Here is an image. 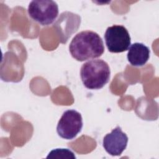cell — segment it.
Returning a JSON list of instances; mask_svg holds the SVG:
<instances>
[{
    "mask_svg": "<svg viewBox=\"0 0 159 159\" xmlns=\"http://www.w3.org/2000/svg\"><path fill=\"white\" fill-rule=\"evenodd\" d=\"M69 50L73 58L83 61L101 57L104 52V46L101 37L96 32L84 30L73 38Z\"/></svg>",
    "mask_w": 159,
    "mask_h": 159,
    "instance_id": "cell-1",
    "label": "cell"
},
{
    "mask_svg": "<svg viewBox=\"0 0 159 159\" xmlns=\"http://www.w3.org/2000/svg\"><path fill=\"white\" fill-rule=\"evenodd\" d=\"M111 70L108 64L101 59L91 60L83 64L80 76L84 86L89 89L103 88L109 81Z\"/></svg>",
    "mask_w": 159,
    "mask_h": 159,
    "instance_id": "cell-2",
    "label": "cell"
},
{
    "mask_svg": "<svg viewBox=\"0 0 159 159\" xmlns=\"http://www.w3.org/2000/svg\"><path fill=\"white\" fill-rule=\"evenodd\" d=\"M27 12L35 22L42 25H48L58 16V6L52 0H34L29 3Z\"/></svg>",
    "mask_w": 159,
    "mask_h": 159,
    "instance_id": "cell-3",
    "label": "cell"
},
{
    "mask_svg": "<svg viewBox=\"0 0 159 159\" xmlns=\"http://www.w3.org/2000/svg\"><path fill=\"white\" fill-rule=\"evenodd\" d=\"M106 45L111 53H121L128 50L131 39L127 29L121 25H113L107 28L104 34Z\"/></svg>",
    "mask_w": 159,
    "mask_h": 159,
    "instance_id": "cell-4",
    "label": "cell"
},
{
    "mask_svg": "<svg viewBox=\"0 0 159 159\" xmlns=\"http://www.w3.org/2000/svg\"><path fill=\"white\" fill-rule=\"evenodd\" d=\"M82 127L81 114L74 109H69L63 113L58 122L57 131L60 137L72 140L81 132Z\"/></svg>",
    "mask_w": 159,
    "mask_h": 159,
    "instance_id": "cell-5",
    "label": "cell"
},
{
    "mask_svg": "<svg viewBox=\"0 0 159 159\" xmlns=\"http://www.w3.org/2000/svg\"><path fill=\"white\" fill-rule=\"evenodd\" d=\"M80 22V17L76 14L67 11L61 14L53 26L58 32L61 43L67 42L68 38L78 30Z\"/></svg>",
    "mask_w": 159,
    "mask_h": 159,
    "instance_id": "cell-6",
    "label": "cell"
},
{
    "mask_svg": "<svg viewBox=\"0 0 159 159\" xmlns=\"http://www.w3.org/2000/svg\"><path fill=\"white\" fill-rule=\"evenodd\" d=\"M128 137L119 126H117L111 133L103 138L102 145L105 150L112 156H119L126 148Z\"/></svg>",
    "mask_w": 159,
    "mask_h": 159,
    "instance_id": "cell-7",
    "label": "cell"
},
{
    "mask_svg": "<svg viewBox=\"0 0 159 159\" xmlns=\"http://www.w3.org/2000/svg\"><path fill=\"white\" fill-rule=\"evenodd\" d=\"M150 57V49L142 43H134L130 47L127 53V60L133 66L144 65Z\"/></svg>",
    "mask_w": 159,
    "mask_h": 159,
    "instance_id": "cell-8",
    "label": "cell"
},
{
    "mask_svg": "<svg viewBox=\"0 0 159 159\" xmlns=\"http://www.w3.org/2000/svg\"><path fill=\"white\" fill-rule=\"evenodd\" d=\"M47 158H71L75 159L76 157L73 152L67 148H56L52 150Z\"/></svg>",
    "mask_w": 159,
    "mask_h": 159,
    "instance_id": "cell-9",
    "label": "cell"
}]
</instances>
